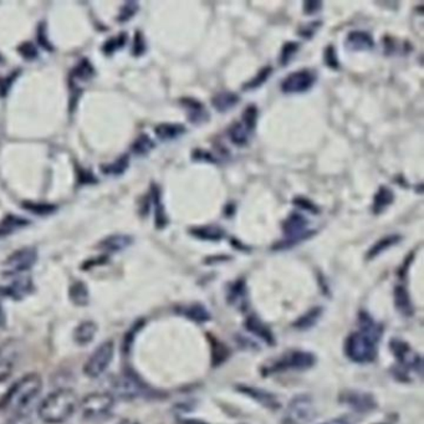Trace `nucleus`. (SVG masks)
<instances>
[{
  "mask_svg": "<svg viewBox=\"0 0 424 424\" xmlns=\"http://www.w3.org/2000/svg\"><path fill=\"white\" fill-rule=\"evenodd\" d=\"M399 239H401L399 235H388V237H385V238L378 240L377 243L370 249V252H368V255H367V257H368V258L377 257L379 252H384L387 248H390V246H393V244L398 243Z\"/></svg>",
  "mask_w": 424,
  "mask_h": 424,
  "instance_id": "a878e982",
  "label": "nucleus"
},
{
  "mask_svg": "<svg viewBox=\"0 0 424 424\" xmlns=\"http://www.w3.org/2000/svg\"><path fill=\"white\" fill-rule=\"evenodd\" d=\"M115 405V397L110 392H93L79 401L82 417L97 419L108 414Z\"/></svg>",
  "mask_w": 424,
  "mask_h": 424,
  "instance_id": "20e7f679",
  "label": "nucleus"
},
{
  "mask_svg": "<svg viewBox=\"0 0 424 424\" xmlns=\"http://www.w3.org/2000/svg\"><path fill=\"white\" fill-rule=\"evenodd\" d=\"M325 60L326 64H327L329 67H332V69H338V58H336V54H335V49H333V47H329L326 49Z\"/></svg>",
  "mask_w": 424,
  "mask_h": 424,
  "instance_id": "58836bf2",
  "label": "nucleus"
},
{
  "mask_svg": "<svg viewBox=\"0 0 424 424\" xmlns=\"http://www.w3.org/2000/svg\"><path fill=\"white\" fill-rule=\"evenodd\" d=\"M126 40V34H119V36L107 40L106 44L104 45V51L106 54L115 53L116 50H119V47L125 45Z\"/></svg>",
  "mask_w": 424,
  "mask_h": 424,
  "instance_id": "7c9ffc66",
  "label": "nucleus"
},
{
  "mask_svg": "<svg viewBox=\"0 0 424 424\" xmlns=\"http://www.w3.org/2000/svg\"><path fill=\"white\" fill-rule=\"evenodd\" d=\"M153 147H154V142H153L152 139H150V136H147V134H141V136L137 137L136 141L133 142L131 150H132V152L134 153V154H137V156H145V154H147V153L152 150Z\"/></svg>",
  "mask_w": 424,
  "mask_h": 424,
  "instance_id": "393cba45",
  "label": "nucleus"
},
{
  "mask_svg": "<svg viewBox=\"0 0 424 424\" xmlns=\"http://www.w3.org/2000/svg\"><path fill=\"white\" fill-rule=\"evenodd\" d=\"M93 73V67L87 62L86 60L80 62L79 67L73 70V76H76L78 79H89V78H91Z\"/></svg>",
  "mask_w": 424,
  "mask_h": 424,
  "instance_id": "72a5a7b5",
  "label": "nucleus"
},
{
  "mask_svg": "<svg viewBox=\"0 0 424 424\" xmlns=\"http://www.w3.org/2000/svg\"><path fill=\"white\" fill-rule=\"evenodd\" d=\"M316 81V75L311 70H298L287 75L281 82V90L286 93H305L310 90Z\"/></svg>",
  "mask_w": 424,
  "mask_h": 424,
  "instance_id": "1a4fd4ad",
  "label": "nucleus"
},
{
  "mask_svg": "<svg viewBox=\"0 0 424 424\" xmlns=\"http://www.w3.org/2000/svg\"><path fill=\"white\" fill-rule=\"evenodd\" d=\"M79 408L78 394L70 388H59L49 393L38 408L39 418L47 424L65 423Z\"/></svg>",
  "mask_w": 424,
  "mask_h": 424,
  "instance_id": "f03ea898",
  "label": "nucleus"
},
{
  "mask_svg": "<svg viewBox=\"0 0 424 424\" xmlns=\"http://www.w3.org/2000/svg\"><path fill=\"white\" fill-rule=\"evenodd\" d=\"M191 233H192L193 235H196L197 238L203 239V240H220L226 234L222 228H219L217 226L193 228Z\"/></svg>",
  "mask_w": 424,
  "mask_h": 424,
  "instance_id": "4be33fe9",
  "label": "nucleus"
},
{
  "mask_svg": "<svg viewBox=\"0 0 424 424\" xmlns=\"http://www.w3.org/2000/svg\"><path fill=\"white\" fill-rule=\"evenodd\" d=\"M33 289V281L29 278H18L10 284L0 287V292L9 298H21Z\"/></svg>",
  "mask_w": 424,
  "mask_h": 424,
  "instance_id": "f8f14e48",
  "label": "nucleus"
},
{
  "mask_svg": "<svg viewBox=\"0 0 424 424\" xmlns=\"http://www.w3.org/2000/svg\"><path fill=\"white\" fill-rule=\"evenodd\" d=\"M131 243H132L131 237L123 235V234H116V235H111L108 238L104 239L102 242H99V246L101 249L108 250V252H119V250L126 249Z\"/></svg>",
  "mask_w": 424,
  "mask_h": 424,
  "instance_id": "a211bd4d",
  "label": "nucleus"
},
{
  "mask_svg": "<svg viewBox=\"0 0 424 424\" xmlns=\"http://www.w3.org/2000/svg\"><path fill=\"white\" fill-rule=\"evenodd\" d=\"M379 424H385V423H379Z\"/></svg>",
  "mask_w": 424,
  "mask_h": 424,
  "instance_id": "49530a36",
  "label": "nucleus"
},
{
  "mask_svg": "<svg viewBox=\"0 0 424 424\" xmlns=\"http://www.w3.org/2000/svg\"><path fill=\"white\" fill-rule=\"evenodd\" d=\"M240 101L238 93L232 91H222L218 93L212 99V105L218 110L219 113H226L237 106Z\"/></svg>",
  "mask_w": 424,
  "mask_h": 424,
  "instance_id": "dca6fc26",
  "label": "nucleus"
},
{
  "mask_svg": "<svg viewBox=\"0 0 424 424\" xmlns=\"http://www.w3.org/2000/svg\"><path fill=\"white\" fill-rule=\"evenodd\" d=\"M136 12H137V5L134 3H128L125 7L122 8V10L119 13V21H127V20L131 19Z\"/></svg>",
  "mask_w": 424,
  "mask_h": 424,
  "instance_id": "c9c22d12",
  "label": "nucleus"
},
{
  "mask_svg": "<svg viewBox=\"0 0 424 424\" xmlns=\"http://www.w3.org/2000/svg\"><path fill=\"white\" fill-rule=\"evenodd\" d=\"M305 5L307 7H311V9H309L307 10V13H314V12H316L318 10V8L321 7V3H306Z\"/></svg>",
  "mask_w": 424,
  "mask_h": 424,
  "instance_id": "79ce46f5",
  "label": "nucleus"
},
{
  "mask_svg": "<svg viewBox=\"0 0 424 424\" xmlns=\"http://www.w3.org/2000/svg\"><path fill=\"white\" fill-rule=\"evenodd\" d=\"M23 207L29 212H33L35 214H39V215H47V214H50L56 209V207L53 206V204L35 203V202H24Z\"/></svg>",
  "mask_w": 424,
  "mask_h": 424,
  "instance_id": "c85d7f7f",
  "label": "nucleus"
},
{
  "mask_svg": "<svg viewBox=\"0 0 424 424\" xmlns=\"http://www.w3.org/2000/svg\"><path fill=\"white\" fill-rule=\"evenodd\" d=\"M116 394L121 397L133 398L143 394V387L130 377H119L115 382Z\"/></svg>",
  "mask_w": 424,
  "mask_h": 424,
  "instance_id": "ddd939ff",
  "label": "nucleus"
},
{
  "mask_svg": "<svg viewBox=\"0 0 424 424\" xmlns=\"http://www.w3.org/2000/svg\"><path fill=\"white\" fill-rule=\"evenodd\" d=\"M309 222L304 215L298 213H292L285 222L283 223V232L286 235L285 246L296 244L300 240H304L311 235L312 232H307Z\"/></svg>",
  "mask_w": 424,
  "mask_h": 424,
  "instance_id": "6e6552de",
  "label": "nucleus"
},
{
  "mask_svg": "<svg viewBox=\"0 0 424 424\" xmlns=\"http://www.w3.org/2000/svg\"><path fill=\"white\" fill-rule=\"evenodd\" d=\"M115 356V344L111 340L97 346L84 365V373L89 378H99L106 372Z\"/></svg>",
  "mask_w": 424,
  "mask_h": 424,
  "instance_id": "423d86ee",
  "label": "nucleus"
},
{
  "mask_svg": "<svg viewBox=\"0 0 424 424\" xmlns=\"http://www.w3.org/2000/svg\"><path fill=\"white\" fill-rule=\"evenodd\" d=\"M322 424H346L345 421H340V419H335V421H331V422H326V423Z\"/></svg>",
  "mask_w": 424,
  "mask_h": 424,
  "instance_id": "c03bdc74",
  "label": "nucleus"
},
{
  "mask_svg": "<svg viewBox=\"0 0 424 424\" xmlns=\"http://www.w3.org/2000/svg\"><path fill=\"white\" fill-rule=\"evenodd\" d=\"M185 99L186 101H183V104L188 108V116H189V119H191L192 122H197L198 123L199 121H204L208 117V113H207L206 108L197 99Z\"/></svg>",
  "mask_w": 424,
  "mask_h": 424,
  "instance_id": "5701e85b",
  "label": "nucleus"
},
{
  "mask_svg": "<svg viewBox=\"0 0 424 424\" xmlns=\"http://www.w3.org/2000/svg\"><path fill=\"white\" fill-rule=\"evenodd\" d=\"M27 224H29V222L25 218H20L16 215H8L0 223V237L8 235L14 231H16L18 228H23Z\"/></svg>",
  "mask_w": 424,
  "mask_h": 424,
  "instance_id": "b1692460",
  "label": "nucleus"
},
{
  "mask_svg": "<svg viewBox=\"0 0 424 424\" xmlns=\"http://www.w3.org/2000/svg\"><path fill=\"white\" fill-rule=\"evenodd\" d=\"M145 49H146L145 40H143L142 34L139 32V33H136V35H134V40H133V54H134L136 56L142 55V54L145 53Z\"/></svg>",
  "mask_w": 424,
  "mask_h": 424,
  "instance_id": "e433bc0d",
  "label": "nucleus"
},
{
  "mask_svg": "<svg viewBox=\"0 0 424 424\" xmlns=\"http://www.w3.org/2000/svg\"><path fill=\"white\" fill-rule=\"evenodd\" d=\"M315 362V357L310 352L294 351L286 355L275 362L272 371H284V370H306L311 367Z\"/></svg>",
  "mask_w": 424,
  "mask_h": 424,
  "instance_id": "9d476101",
  "label": "nucleus"
},
{
  "mask_svg": "<svg viewBox=\"0 0 424 424\" xmlns=\"http://www.w3.org/2000/svg\"><path fill=\"white\" fill-rule=\"evenodd\" d=\"M257 116H258V110L255 105H250L246 107V111L243 113V123L246 125L250 131L254 130L255 123H257Z\"/></svg>",
  "mask_w": 424,
  "mask_h": 424,
  "instance_id": "473e14b6",
  "label": "nucleus"
},
{
  "mask_svg": "<svg viewBox=\"0 0 424 424\" xmlns=\"http://www.w3.org/2000/svg\"><path fill=\"white\" fill-rule=\"evenodd\" d=\"M252 131L243 122H234L232 126L228 128V136L234 145L246 146L250 139Z\"/></svg>",
  "mask_w": 424,
  "mask_h": 424,
  "instance_id": "6ab92c4d",
  "label": "nucleus"
},
{
  "mask_svg": "<svg viewBox=\"0 0 424 424\" xmlns=\"http://www.w3.org/2000/svg\"><path fill=\"white\" fill-rule=\"evenodd\" d=\"M38 259L36 250L33 248H23L16 252H13L9 258L5 260L4 266L7 268V275H19L24 272L33 268L35 261Z\"/></svg>",
  "mask_w": 424,
  "mask_h": 424,
  "instance_id": "0eeeda50",
  "label": "nucleus"
},
{
  "mask_svg": "<svg viewBox=\"0 0 424 424\" xmlns=\"http://www.w3.org/2000/svg\"><path fill=\"white\" fill-rule=\"evenodd\" d=\"M393 351L396 353V356L399 358V361L405 365H410L411 367H414L416 365H421V360L418 357L417 353L412 351L410 346L405 345V342H397L393 341L392 342Z\"/></svg>",
  "mask_w": 424,
  "mask_h": 424,
  "instance_id": "f3484780",
  "label": "nucleus"
},
{
  "mask_svg": "<svg viewBox=\"0 0 424 424\" xmlns=\"http://www.w3.org/2000/svg\"><path fill=\"white\" fill-rule=\"evenodd\" d=\"M270 73H272V67H264V69H261L260 73L257 75V78L250 80L246 85H244V87H246V89H257V87L263 85V84L266 82L268 78L270 76Z\"/></svg>",
  "mask_w": 424,
  "mask_h": 424,
  "instance_id": "2f4dec72",
  "label": "nucleus"
},
{
  "mask_svg": "<svg viewBox=\"0 0 424 424\" xmlns=\"http://www.w3.org/2000/svg\"><path fill=\"white\" fill-rule=\"evenodd\" d=\"M186 132V127L179 123H161L154 128V133L159 139L162 141H171V139H178Z\"/></svg>",
  "mask_w": 424,
  "mask_h": 424,
  "instance_id": "aec40b11",
  "label": "nucleus"
},
{
  "mask_svg": "<svg viewBox=\"0 0 424 424\" xmlns=\"http://www.w3.org/2000/svg\"><path fill=\"white\" fill-rule=\"evenodd\" d=\"M4 325H5V314H4V310L0 307V329Z\"/></svg>",
  "mask_w": 424,
  "mask_h": 424,
  "instance_id": "37998d69",
  "label": "nucleus"
},
{
  "mask_svg": "<svg viewBox=\"0 0 424 424\" xmlns=\"http://www.w3.org/2000/svg\"><path fill=\"white\" fill-rule=\"evenodd\" d=\"M316 417L314 401L309 394H298L292 398L281 419L283 424H307Z\"/></svg>",
  "mask_w": 424,
  "mask_h": 424,
  "instance_id": "39448f33",
  "label": "nucleus"
},
{
  "mask_svg": "<svg viewBox=\"0 0 424 424\" xmlns=\"http://www.w3.org/2000/svg\"><path fill=\"white\" fill-rule=\"evenodd\" d=\"M13 360L7 356H0V384L8 381L13 372Z\"/></svg>",
  "mask_w": 424,
  "mask_h": 424,
  "instance_id": "c756f323",
  "label": "nucleus"
},
{
  "mask_svg": "<svg viewBox=\"0 0 424 424\" xmlns=\"http://www.w3.org/2000/svg\"><path fill=\"white\" fill-rule=\"evenodd\" d=\"M393 199H394V194L391 189L388 187H381L373 198V206H372L373 213L379 214L384 212L386 208L393 202Z\"/></svg>",
  "mask_w": 424,
  "mask_h": 424,
  "instance_id": "412c9836",
  "label": "nucleus"
},
{
  "mask_svg": "<svg viewBox=\"0 0 424 424\" xmlns=\"http://www.w3.org/2000/svg\"><path fill=\"white\" fill-rule=\"evenodd\" d=\"M119 424H137L132 422V421H122V422H119Z\"/></svg>",
  "mask_w": 424,
  "mask_h": 424,
  "instance_id": "a18cd8bd",
  "label": "nucleus"
},
{
  "mask_svg": "<svg viewBox=\"0 0 424 424\" xmlns=\"http://www.w3.org/2000/svg\"><path fill=\"white\" fill-rule=\"evenodd\" d=\"M298 47V43H286L284 47H283V51H281V58H280V62L284 65L287 64L289 60L292 59V55L296 53V49Z\"/></svg>",
  "mask_w": 424,
  "mask_h": 424,
  "instance_id": "f704fd0d",
  "label": "nucleus"
},
{
  "mask_svg": "<svg viewBox=\"0 0 424 424\" xmlns=\"http://www.w3.org/2000/svg\"><path fill=\"white\" fill-rule=\"evenodd\" d=\"M4 424H33L27 414H12Z\"/></svg>",
  "mask_w": 424,
  "mask_h": 424,
  "instance_id": "ea45409f",
  "label": "nucleus"
},
{
  "mask_svg": "<svg viewBox=\"0 0 424 424\" xmlns=\"http://www.w3.org/2000/svg\"><path fill=\"white\" fill-rule=\"evenodd\" d=\"M345 403L360 411H368L375 407L373 398L364 392L353 391L345 393Z\"/></svg>",
  "mask_w": 424,
  "mask_h": 424,
  "instance_id": "2eb2a0df",
  "label": "nucleus"
},
{
  "mask_svg": "<svg viewBox=\"0 0 424 424\" xmlns=\"http://www.w3.org/2000/svg\"><path fill=\"white\" fill-rule=\"evenodd\" d=\"M379 335L381 330L377 324L370 316L362 315L360 330L351 333L346 340V355L357 364L371 362L376 357Z\"/></svg>",
  "mask_w": 424,
  "mask_h": 424,
  "instance_id": "f257e3e1",
  "label": "nucleus"
},
{
  "mask_svg": "<svg viewBox=\"0 0 424 424\" xmlns=\"http://www.w3.org/2000/svg\"><path fill=\"white\" fill-rule=\"evenodd\" d=\"M19 53L27 60H33L36 58L38 51L34 47L32 43H24L21 47H19Z\"/></svg>",
  "mask_w": 424,
  "mask_h": 424,
  "instance_id": "4c0bfd02",
  "label": "nucleus"
},
{
  "mask_svg": "<svg viewBox=\"0 0 424 424\" xmlns=\"http://www.w3.org/2000/svg\"><path fill=\"white\" fill-rule=\"evenodd\" d=\"M296 206L301 207V208H306L307 211H311V212H316V209H315V206L312 204L311 202L309 200V199H296L295 202H294Z\"/></svg>",
  "mask_w": 424,
  "mask_h": 424,
  "instance_id": "a19ab883",
  "label": "nucleus"
},
{
  "mask_svg": "<svg viewBox=\"0 0 424 424\" xmlns=\"http://www.w3.org/2000/svg\"><path fill=\"white\" fill-rule=\"evenodd\" d=\"M96 335H97V325L93 321L86 320L80 322L79 325L75 327L73 338L76 345L86 346L93 342Z\"/></svg>",
  "mask_w": 424,
  "mask_h": 424,
  "instance_id": "9b49d317",
  "label": "nucleus"
},
{
  "mask_svg": "<svg viewBox=\"0 0 424 424\" xmlns=\"http://www.w3.org/2000/svg\"><path fill=\"white\" fill-rule=\"evenodd\" d=\"M346 45L351 50L361 51V50H370L375 47V43L372 39L371 34L362 32V30H353L347 35Z\"/></svg>",
  "mask_w": 424,
  "mask_h": 424,
  "instance_id": "4468645a",
  "label": "nucleus"
},
{
  "mask_svg": "<svg viewBox=\"0 0 424 424\" xmlns=\"http://www.w3.org/2000/svg\"><path fill=\"white\" fill-rule=\"evenodd\" d=\"M128 167V156H122L119 158L116 159L113 163L110 165H104L102 166V172L106 174H121L125 172Z\"/></svg>",
  "mask_w": 424,
  "mask_h": 424,
  "instance_id": "bb28decb",
  "label": "nucleus"
},
{
  "mask_svg": "<svg viewBox=\"0 0 424 424\" xmlns=\"http://www.w3.org/2000/svg\"><path fill=\"white\" fill-rule=\"evenodd\" d=\"M70 295L76 305H86L89 294H87L86 286L84 285V283H76L75 285H73Z\"/></svg>",
  "mask_w": 424,
  "mask_h": 424,
  "instance_id": "cd10ccee",
  "label": "nucleus"
},
{
  "mask_svg": "<svg viewBox=\"0 0 424 424\" xmlns=\"http://www.w3.org/2000/svg\"><path fill=\"white\" fill-rule=\"evenodd\" d=\"M43 391V378L38 373H27L12 384L4 410L12 414H27V411Z\"/></svg>",
  "mask_w": 424,
  "mask_h": 424,
  "instance_id": "7ed1b4c3",
  "label": "nucleus"
}]
</instances>
